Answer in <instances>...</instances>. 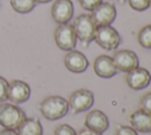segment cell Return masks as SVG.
<instances>
[{"label": "cell", "mask_w": 151, "mask_h": 135, "mask_svg": "<svg viewBox=\"0 0 151 135\" xmlns=\"http://www.w3.org/2000/svg\"><path fill=\"white\" fill-rule=\"evenodd\" d=\"M68 101L61 96H48L39 104L41 115L50 121H55L64 117L68 112Z\"/></svg>", "instance_id": "obj_1"}, {"label": "cell", "mask_w": 151, "mask_h": 135, "mask_svg": "<svg viewBox=\"0 0 151 135\" xmlns=\"http://www.w3.org/2000/svg\"><path fill=\"white\" fill-rule=\"evenodd\" d=\"M72 27L74 30L77 39H79L83 43V45L87 46L90 43H92L94 40L97 25L94 24V21L91 18L90 14L78 15L74 19V21L72 24Z\"/></svg>", "instance_id": "obj_2"}, {"label": "cell", "mask_w": 151, "mask_h": 135, "mask_svg": "<svg viewBox=\"0 0 151 135\" xmlns=\"http://www.w3.org/2000/svg\"><path fill=\"white\" fill-rule=\"evenodd\" d=\"M26 118L25 111L15 104L0 103V126L5 129H17Z\"/></svg>", "instance_id": "obj_3"}, {"label": "cell", "mask_w": 151, "mask_h": 135, "mask_svg": "<svg viewBox=\"0 0 151 135\" xmlns=\"http://www.w3.org/2000/svg\"><path fill=\"white\" fill-rule=\"evenodd\" d=\"M94 41L101 49L107 50V51H112L119 46L122 38H120V34L118 33V31L114 27H112L111 25L97 26Z\"/></svg>", "instance_id": "obj_4"}, {"label": "cell", "mask_w": 151, "mask_h": 135, "mask_svg": "<svg viewBox=\"0 0 151 135\" xmlns=\"http://www.w3.org/2000/svg\"><path fill=\"white\" fill-rule=\"evenodd\" d=\"M54 41L63 51H72L77 45V36L72 25L60 24L54 31Z\"/></svg>", "instance_id": "obj_5"}, {"label": "cell", "mask_w": 151, "mask_h": 135, "mask_svg": "<svg viewBox=\"0 0 151 135\" xmlns=\"http://www.w3.org/2000/svg\"><path fill=\"white\" fill-rule=\"evenodd\" d=\"M94 103V96L91 90L87 89H78L70 96L68 105L73 110V112L79 114L88 110Z\"/></svg>", "instance_id": "obj_6"}, {"label": "cell", "mask_w": 151, "mask_h": 135, "mask_svg": "<svg viewBox=\"0 0 151 135\" xmlns=\"http://www.w3.org/2000/svg\"><path fill=\"white\" fill-rule=\"evenodd\" d=\"M91 12L92 13L90 15L97 26L111 25L117 17V9L111 2H100Z\"/></svg>", "instance_id": "obj_7"}, {"label": "cell", "mask_w": 151, "mask_h": 135, "mask_svg": "<svg viewBox=\"0 0 151 135\" xmlns=\"http://www.w3.org/2000/svg\"><path fill=\"white\" fill-rule=\"evenodd\" d=\"M112 59L117 70L122 72L127 73L131 70L139 66L138 56L131 50H119L113 54Z\"/></svg>", "instance_id": "obj_8"}, {"label": "cell", "mask_w": 151, "mask_h": 135, "mask_svg": "<svg viewBox=\"0 0 151 135\" xmlns=\"http://www.w3.org/2000/svg\"><path fill=\"white\" fill-rule=\"evenodd\" d=\"M74 7L71 0H55L51 8V15L55 22L67 24L73 17Z\"/></svg>", "instance_id": "obj_9"}, {"label": "cell", "mask_w": 151, "mask_h": 135, "mask_svg": "<svg viewBox=\"0 0 151 135\" xmlns=\"http://www.w3.org/2000/svg\"><path fill=\"white\" fill-rule=\"evenodd\" d=\"M31 96L29 85L20 79H13L8 83V99L14 104L26 102Z\"/></svg>", "instance_id": "obj_10"}, {"label": "cell", "mask_w": 151, "mask_h": 135, "mask_svg": "<svg viewBox=\"0 0 151 135\" xmlns=\"http://www.w3.org/2000/svg\"><path fill=\"white\" fill-rule=\"evenodd\" d=\"M126 83L133 90H142L149 86L151 83V73L144 68H136L127 72Z\"/></svg>", "instance_id": "obj_11"}, {"label": "cell", "mask_w": 151, "mask_h": 135, "mask_svg": "<svg viewBox=\"0 0 151 135\" xmlns=\"http://www.w3.org/2000/svg\"><path fill=\"white\" fill-rule=\"evenodd\" d=\"M64 64L68 71L74 73H81L86 71L88 66V59L83 52L72 50V51H68V53L65 56Z\"/></svg>", "instance_id": "obj_12"}, {"label": "cell", "mask_w": 151, "mask_h": 135, "mask_svg": "<svg viewBox=\"0 0 151 135\" xmlns=\"http://www.w3.org/2000/svg\"><path fill=\"white\" fill-rule=\"evenodd\" d=\"M93 70H94L96 75L100 78H111L114 75H117V72H118L112 57L106 56V54L98 56L94 59Z\"/></svg>", "instance_id": "obj_13"}, {"label": "cell", "mask_w": 151, "mask_h": 135, "mask_svg": "<svg viewBox=\"0 0 151 135\" xmlns=\"http://www.w3.org/2000/svg\"><path fill=\"white\" fill-rule=\"evenodd\" d=\"M109 126V118L101 110H91L85 117V127L96 133L103 134L105 130H107Z\"/></svg>", "instance_id": "obj_14"}, {"label": "cell", "mask_w": 151, "mask_h": 135, "mask_svg": "<svg viewBox=\"0 0 151 135\" xmlns=\"http://www.w3.org/2000/svg\"><path fill=\"white\" fill-rule=\"evenodd\" d=\"M130 123L136 131L151 133V114L138 109L130 116Z\"/></svg>", "instance_id": "obj_15"}, {"label": "cell", "mask_w": 151, "mask_h": 135, "mask_svg": "<svg viewBox=\"0 0 151 135\" xmlns=\"http://www.w3.org/2000/svg\"><path fill=\"white\" fill-rule=\"evenodd\" d=\"M18 135H42V126L38 118H25L17 128Z\"/></svg>", "instance_id": "obj_16"}, {"label": "cell", "mask_w": 151, "mask_h": 135, "mask_svg": "<svg viewBox=\"0 0 151 135\" xmlns=\"http://www.w3.org/2000/svg\"><path fill=\"white\" fill-rule=\"evenodd\" d=\"M9 4L15 12L21 14L29 13L37 5L34 0H9Z\"/></svg>", "instance_id": "obj_17"}, {"label": "cell", "mask_w": 151, "mask_h": 135, "mask_svg": "<svg viewBox=\"0 0 151 135\" xmlns=\"http://www.w3.org/2000/svg\"><path fill=\"white\" fill-rule=\"evenodd\" d=\"M138 43L144 49H151V24L140 28L138 33Z\"/></svg>", "instance_id": "obj_18"}, {"label": "cell", "mask_w": 151, "mask_h": 135, "mask_svg": "<svg viewBox=\"0 0 151 135\" xmlns=\"http://www.w3.org/2000/svg\"><path fill=\"white\" fill-rule=\"evenodd\" d=\"M129 5L132 9L142 12L150 7V0H127Z\"/></svg>", "instance_id": "obj_19"}, {"label": "cell", "mask_w": 151, "mask_h": 135, "mask_svg": "<svg viewBox=\"0 0 151 135\" xmlns=\"http://www.w3.org/2000/svg\"><path fill=\"white\" fill-rule=\"evenodd\" d=\"M54 135H78V134L71 126L60 124L54 129Z\"/></svg>", "instance_id": "obj_20"}, {"label": "cell", "mask_w": 151, "mask_h": 135, "mask_svg": "<svg viewBox=\"0 0 151 135\" xmlns=\"http://www.w3.org/2000/svg\"><path fill=\"white\" fill-rule=\"evenodd\" d=\"M8 98V82L0 76V103Z\"/></svg>", "instance_id": "obj_21"}, {"label": "cell", "mask_w": 151, "mask_h": 135, "mask_svg": "<svg viewBox=\"0 0 151 135\" xmlns=\"http://www.w3.org/2000/svg\"><path fill=\"white\" fill-rule=\"evenodd\" d=\"M140 109L151 114V92L145 94L140 99Z\"/></svg>", "instance_id": "obj_22"}, {"label": "cell", "mask_w": 151, "mask_h": 135, "mask_svg": "<svg viewBox=\"0 0 151 135\" xmlns=\"http://www.w3.org/2000/svg\"><path fill=\"white\" fill-rule=\"evenodd\" d=\"M103 0H79L80 6L86 11H93Z\"/></svg>", "instance_id": "obj_23"}, {"label": "cell", "mask_w": 151, "mask_h": 135, "mask_svg": "<svg viewBox=\"0 0 151 135\" xmlns=\"http://www.w3.org/2000/svg\"><path fill=\"white\" fill-rule=\"evenodd\" d=\"M116 135H138V133L130 126H119L117 128Z\"/></svg>", "instance_id": "obj_24"}, {"label": "cell", "mask_w": 151, "mask_h": 135, "mask_svg": "<svg viewBox=\"0 0 151 135\" xmlns=\"http://www.w3.org/2000/svg\"><path fill=\"white\" fill-rule=\"evenodd\" d=\"M78 135H101V134H100V133H96V131L90 130V129H87V128H86V129L80 130Z\"/></svg>", "instance_id": "obj_25"}, {"label": "cell", "mask_w": 151, "mask_h": 135, "mask_svg": "<svg viewBox=\"0 0 151 135\" xmlns=\"http://www.w3.org/2000/svg\"><path fill=\"white\" fill-rule=\"evenodd\" d=\"M0 135H18V133L15 131V129H2L0 131Z\"/></svg>", "instance_id": "obj_26"}, {"label": "cell", "mask_w": 151, "mask_h": 135, "mask_svg": "<svg viewBox=\"0 0 151 135\" xmlns=\"http://www.w3.org/2000/svg\"><path fill=\"white\" fill-rule=\"evenodd\" d=\"M34 1H35V4H47L52 0H34Z\"/></svg>", "instance_id": "obj_27"}, {"label": "cell", "mask_w": 151, "mask_h": 135, "mask_svg": "<svg viewBox=\"0 0 151 135\" xmlns=\"http://www.w3.org/2000/svg\"><path fill=\"white\" fill-rule=\"evenodd\" d=\"M150 7H151V0H150Z\"/></svg>", "instance_id": "obj_28"}, {"label": "cell", "mask_w": 151, "mask_h": 135, "mask_svg": "<svg viewBox=\"0 0 151 135\" xmlns=\"http://www.w3.org/2000/svg\"><path fill=\"white\" fill-rule=\"evenodd\" d=\"M118 1H125V0H118Z\"/></svg>", "instance_id": "obj_29"}]
</instances>
